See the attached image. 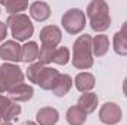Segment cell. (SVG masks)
I'll return each instance as SVG.
<instances>
[{"instance_id": "6da1fadb", "label": "cell", "mask_w": 127, "mask_h": 125, "mask_svg": "<svg viewBox=\"0 0 127 125\" xmlns=\"http://www.w3.org/2000/svg\"><path fill=\"white\" fill-rule=\"evenodd\" d=\"M72 66L80 71H87L93 66L92 52V35L81 34L72 44Z\"/></svg>"}, {"instance_id": "7a4b0ae2", "label": "cell", "mask_w": 127, "mask_h": 125, "mask_svg": "<svg viewBox=\"0 0 127 125\" xmlns=\"http://www.w3.org/2000/svg\"><path fill=\"white\" fill-rule=\"evenodd\" d=\"M87 18L90 28L97 34H102L111 27L109 6L105 0H92L87 4Z\"/></svg>"}, {"instance_id": "3957f363", "label": "cell", "mask_w": 127, "mask_h": 125, "mask_svg": "<svg viewBox=\"0 0 127 125\" xmlns=\"http://www.w3.org/2000/svg\"><path fill=\"white\" fill-rule=\"evenodd\" d=\"M7 28L10 30V35L15 41H28L34 34V25L31 22V18L25 13L19 15H10L6 19Z\"/></svg>"}, {"instance_id": "277c9868", "label": "cell", "mask_w": 127, "mask_h": 125, "mask_svg": "<svg viewBox=\"0 0 127 125\" xmlns=\"http://www.w3.org/2000/svg\"><path fill=\"white\" fill-rule=\"evenodd\" d=\"M22 83H24V74L16 63L3 62L0 65V94L10 91L13 87Z\"/></svg>"}, {"instance_id": "5b68a950", "label": "cell", "mask_w": 127, "mask_h": 125, "mask_svg": "<svg viewBox=\"0 0 127 125\" xmlns=\"http://www.w3.org/2000/svg\"><path fill=\"white\" fill-rule=\"evenodd\" d=\"M61 24L68 34H71V35L80 34L86 28V12H83L81 9H77V7L68 9L62 15Z\"/></svg>"}, {"instance_id": "8992f818", "label": "cell", "mask_w": 127, "mask_h": 125, "mask_svg": "<svg viewBox=\"0 0 127 125\" xmlns=\"http://www.w3.org/2000/svg\"><path fill=\"white\" fill-rule=\"evenodd\" d=\"M123 118L121 107L114 102H106L99 109V121L105 125H115Z\"/></svg>"}, {"instance_id": "52a82bcc", "label": "cell", "mask_w": 127, "mask_h": 125, "mask_svg": "<svg viewBox=\"0 0 127 125\" xmlns=\"http://www.w3.org/2000/svg\"><path fill=\"white\" fill-rule=\"evenodd\" d=\"M21 52L22 46L15 40H6L0 44V59L7 63H18L21 62Z\"/></svg>"}, {"instance_id": "ba28073f", "label": "cell", "mask_w": 127, "mask_h": 125, "mask_svg": "<svg viewBox=\"0 0 127 125\" xmlns=\"http://www.w3.org/2000/svg\"><path fill=\"white\" fill-rule=\"evenodd\" d=\"M21 115V106L10 100L7 96L0 94V119L10 122Z\"/></svg>"}, {"instance_id": "9c48e42d", "label": "cell", "mask_w": 127, "mask_h": 125, "mask_svg": "<svg viewBox=\"0 0 127 125\" xmlns=\"http://www.w3.org/2000/svg\"><path fill=\"white\" fill-rule=\"evenodd\" d=\"M38 37H40L41 46L56 49L59 46V43L62 41V31L56 25H46L44 28L40 30V35Z\"/></svg>"}, {"instance_id": "30bf717a", "label": "cell", "mask_w": 127, "mask_h": 125, "mask_svg": "<svg viewBox=\"0 0 127 125\" xmlns=\"http://www.w3.org/2000/svg\"><path fill=\"white\" fill-rule=\"evenodd\" d=\"M61 72L52 66H43V69L40 71L35 84L41 88V90H53L58 78H59Z\"/></svg>"}, {"instance_id": "8fae6325", "label": "cell", "mask_w": 127, "mask_h": 125, "mask_svg": "<svg viewBox=\"0 0 127 125\" xmlns=\"http://www.w3.org/2000/svg\"><path fill=\"white\" fill-rule=\"evenodd\" d=\"M7 97L10 100H13L15 103H25L28 100H31L32 96H34V88H32L30 84H19L16 87H13L10 91H7Z\"/></svg>"}, {"instance_id": "7c38bea8", "label": "cell", "mask_w": 127, "mask_h": 125, "mask_svg": "<svg viewBox=\"0 0 127 125\" xmlns=\"http://www.w3.org/2000/svg\"><path fill=\"white\" fill-rule=\"evenodd\" d=\"M58 121H59V112L55 107L44 106V107H40L35 113L37 125H56Z\"/></svg>"}, {"instance_id": "4fadbf2b", "label": "cell", "mask_w": 127, "mask_h": 125, "mask_svg": "<svg viewBox=\"0 0 127 125\" xmlns=\"http://www.w3.org/2000/svg\"><path fill=\"white\" fill-rule=\"evenodd\" d=\"M52 10L46 1H32L30 4V16L37 22H44L50 18Z\"/></svg>"}, {"instance_id": "5bb4252c", "label": "cell", "mask_w": 127, "mask_h": 125, "mask_svg": "<svg viewBox=\"0 0 127 125\" xmlns=\"http://www.w3.org/2000/svg\"><path fill=\"white\" fill-rule=\"evenodd\" d=\"M74 85L78 91L81 93H89L95 88L96 85V78L93 74L90 72H80L74 78Z\"/></svg>"}, {"instance_id": "9a60e30c", "label": "cell", "mask_w": 127, "mask_h": 125, "mask_svg": "<svg viewBox=\"0 0 127 125\" xmlns=\"http://www.w3.org/2000/svg\"><path fill=\"white\" fill-rule=\"evenodd\" d=\"M109 50V38L105 34H97L95 37H92V52L93 56L96 58H102L108 53Z\"/></svg>"}, {"instance_id": "2e32d148", "label": "cell", "mask_w": 127, "mask_h": 125, "mask_svg": "<svg viewBox=\"0 0 127 125\" xmlns=\"http://www.w3.org/2000/svg\"><path fill=\"white\" fill-rule=\"evenodd\" d=\"M77 106L81 107L87 115L93 113L96 109H97V94L93 91H89V93H83L80 96L78 102H77Z\"/></svg>"}, {"instance_id": "e0dca14e", "label": "cell", "mask_w": 127, "mask_h": 125, "mask_svg": "<svg viewBox=\"0 0 127 125\" xmlns=\"http://www.w3.org/2000/svg\"><path fill=\"white\" fill-rule=\"evenodd\" d=\"M72 84H74V80L71 78V75L61 74L58 81H56V84H55V87H53V90H52V93L55 94L56 97H65L66 94L69 93Z\"/></svg>"}, {"instance_id": "ac0fdd59", "label": "cell", "mask_w": 127, "mask_h": 125, "mask_svg": "<svg viewBox=\"0 0 127 125\" xmlns=\"http://www.w3.org/2000/svg\"><path fill=\"white\" fill-rule=\"evenodd\" d=\"M65 119H66V122L69 125H84L86 121H87V113L81 107H78L77 104H74V106H71L66 110Z\"/></svg>"}, {"instance_id": "d6986e66", "label": "cell", "mask_w": 127, "mask_h": 125, "mask_svg": "<svg viewBox=\"0 0 127 125\" xmlns=\"http://www.w3.org/2000/svg\"><path fill=\"white\" fill-rule=\"evenodd\" d=\"M38 52L40 47L35 41H27L22 46V52H21V61L25 63H35V61L38 59Z\"/></svg>"}, {"instance_id": "ffe728a7", "label": "cell", "mask_w": 127, "mask_h": 125, "mask_svg": "<svg viewBox=\"0 0 127 125\" xmlns=\"http://www.w3.org/2000/svg\"><path fill=\"white\" fill-rule=\"evenodd\" d=\"M1 6H4L6 12L10 15H19L22 13L25 9H30V4L28 1H24V0H4L0 3Z\"/></svg>"}, {"instance_id": "44dd1931", "label": "cell", "mask_w": 127, "mask_h": 125, "mask_svg": "<svg viewBox=\"0 0 127 125\" xmlns=\"http://www.w3.org/2000/svg\"><path fill=\"white\" fill-rule=\"evenodd\" d=\"M112 47L114 52L120 56H127V38L121 35V32H115L112 37Z\"/></svg>"}, {"instance_id": "7402d4cb", "label": "cell", "mask_w": 127, "mask_h": 125, "mask_svg": "<svg viewBox=\"0 0 127 125\" xmlns=\"http://www.w3.org/2000/svg\"><path fill=\"white\" fill-rule=\"evenodd\" d=\"M69 49L68 47H56L55 52H53V58H52V62L56 63V65H66L69 62Z\"/></svg>"}, {"instance_id": "603a6c76", "label": "cell", "mask_w": 127, "mask_h": 125, "mask_svg": "<svg viewBox=\"0 0 127 125\" xmlns=\"http://www.w3.org/2000/svg\"><path fill=\"white\" fill-rule=\"evenodd\" d=\"M53 52H55V49H53V47H46V46H41V47H40V52H38V59H37V62H40L41 65L47 66L49 63L52 62Z\"/></svg>"}, {"instance_id": "cb8c5ba5", "label": "cell", "mask_w": 127, "mask_h": 125, "mask_svg": "<svg viewBox=\"0 0 127 125\" xmlns=\"http://www.w3.org/2000/svg\"><path fill=\"white\" fill-rule=\"evenodd\" d=\"M43 66H44V65H41L40 62L31 63V65L28 66V69H27V78H28V81H30V83H34V84H35L37 77H38L40 71L43 69Z\"/></svg>"}, {"instance_id": "d4e9b609", "label": "cell", "mask_w": 127, "mask_h": 125, "mask_svg": "<svg viewBox=\"0 0 127 125\" xmlns=\"http://www.w3.org/2000/svg\"><path fill=\"white\" fill-rule=\"evenodd\" d=\"M6 37H7V24L0 21V43H3Z\"/></svg>"}, {"instance_id": "484cf974", "label": "cell", "mask_w": 127, "mask_h": 125, "mask_svg": "<svg viewBox=\"0 0 127 125\" xmlns=\"http://www.w3.org/2000/svg\"><path fill=\"white\" fill-rule=\"evenodd\" d=\"M120 32H121V35L124 37V38H127V21L121 25V30H120Z\"/></svg>"}, {"instance_id": "4316f807", "label": "cell", "mask_w": 127, "mask_h": 125, "mask_svg": "<svg viewBox=\"0 0 127 125\" xmlns=\"http://www.w3.org/2000/svg\"><path fill=\"white\" fill-rule=\"evenodd\" d=\"M123 93H124V96L127 97V77H126V80L123 81Z\"/></svg>"}, {"instance_id": "83f0119b", "label": "cell", "mask_w": 127, "mask_h": 125, "mask_svg": "<svg viewBox=\"0 0 127 125\" xmlns=\"http://www.w3.org/2000/svg\"><path fill=\"white\" fill-rule=\"evenodd\" d=\"M22 125H37V122H34V121H25V122H22Z\"/></svg>"}, {"instance_id": "f1b7e54d", "label": "cell", "mask_w": 127, "mask_h": 125, "mask_svg": "<svg viewBox=\"0 0 127 125\" xmlns=\"http://www.w3.org/2000/svg\"><path fill=\"white\" fill-rule=\"evenodd\" d=\"M0 125H13V124H12V122H6V121H3Z\"/></svg>"}, {"instance_id": "f546056e", "label": "cell", "mask_w": 127, "mask_h": 125, "mask_svg": "<svg viewBox=\"0 0 127 125\" xmlns=\"http://www.w3.org/2000/svg\"><path fill=\"white\" fill-rule=\"evenodd\" d=\"M0 124H1V119H0Z\"/></svg>"}]
</instances>
